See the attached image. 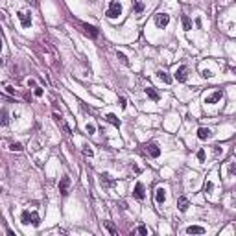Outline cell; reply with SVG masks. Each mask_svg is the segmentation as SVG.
Listing matches in <instances>:
<instances>
[{
    "label": "cell",
    "mask_w": 236,
    "mask_h": 236,
    "mask_svg": "<svg viewBox=\"0 0 236 236\" xmlns=\"http://www.w3.org/2000/svg\"><path fill=\"white\" fill-rule=\"evenodd\" d=\"M120 15H122V4L116 2V0H113V2L109 4V8H107V17L109 19H118Z\"/></svg>",
    "instance_id": "obj_1"
},
{
    "label": "cell",
    "mask_w": 236,
    "mask_h": 236,
    "mask_svg": "<svg viewBox=\"0 0 236 236\" xmlns=\"http://www.w3.org/2000/svg\"><path fill=\"white\" fill-rule=\"evenodd\" d=\"M155 24H157V28H166L170 24V15L168 13H157L155 15Z\"/></svg>",
    "instance_id": "obj_2"
},
{
    "label": "cell",
    "mask_w": 236,
    "mask_h": 236,
    "mask_svg": "<svg viewBox=\"0 0 236 236\" xmlns=\"http://www.w3.org/2000/svg\"><path fill=\"white\" fill-rule=\"evenodd\" d=\"M174 76H175V79H177L179 83H184V81L188 79V68H186L184 65H181V66L175 70V74H174Z\"/></svg>",
    "instance_id": "obj_3"
},
{
    "label": "cell",
    "mask_w": 236,
    "mask_h": 236,
    "mask_svg": "<svg viewBox=\"0 0 236 236\" xmlns=\"http://www.w3.org/2000/svg\"><path fill=\"white\" fill-rule=\"evenodd\" d=\"M133 196H135L138 201H142V199L146 197V188H144L142 183H137V184H135V188H133Z\"/></svg>",
    "instance_id": "obj_4"
},
{
    "label": "cell",
    "mask_w": 236,
    "mask_h": 236,
    "mask_svg": "<svg viewBox=\"0 0 236 236\" xmlns=\"http://www.w3.org/2000/svg\"><path fill=\"white\" fill-rule=\"evenodd\" d=\"M19 20H20V26L22 28H30L32 26V17H30V13H26V11H19Z\"/></svg>",
    "instance_id": "obj_5"
},
{
    "label": "cell",
    "mask_w": 236,
    "mask_h": 236,
    "mask_svg": "<svg viewBox=\"0 0 236 236\" xmlns=\"http://www.w3.org/2000/svg\"><path fill=\"white\" fill-rule=\"evenodd\" d=\"M223 98V92L221 90H214V92H212V94H208V96H205V103H218L220 100Z\"/></svg>",
    "instance_id": "obj_6"
},
{
    "label": "cell",
    "mask_w": 236,
    "mask_h": 236,
    "mask_svg": "<svg viewBox=\"0 0 236 236\" xmlns=\"http://www.w3.org/2000/svg\"><path fill=\"white\" fill-rule=\"evenodd\" d=\"M68 188H70V177H68V175H63L61 181H59V192H61V196H66V194H68Z\"/></svg>",
    "instance_id": "obj_7"
},
{
    "label": "cell",
    "mask_w": 236,
    "mask_h": 236,
    "mask_svg": "<svg viewBox=\"0 0 236 236\" xmlns=\"http://www.w3.org/2000/svg\"><path fill=\"white\" fill-rule=\"evenodd\" d=\"M81 28H83V33H85V35H89V37H92V39L98 37V28L87 24V22H81Z\"/></svg>",
    "instance_id": "obj_8"
},
{
    "label": "cell",
    "mask_w": 236,
    "mask_h": 236,
    "mask_svg": "<svg viewBox=\"0 0 236 236\" xmlns=\"http://www.w3.org/2000/svg\"><path fill=\"white\" fill-rule=\"evenodd\" d=\"M146 151L150 153V157H153V159H157V157H160V150H159V146L157 144H146Z\"/></svg>",
    "instance_id": "obj_9"
},
{
    "label": "cell",
    "mask_w": 236,
    "mask_h": 236,
    "mask_svg": "<svg viewBox=\"0 0 236 236\" xmlns=\"http://www.w3.org/2000/svg\"><path fill=\"white\" fill-rule=\"evenodd\" d=\"M188 207H190V201H188V197H184V196L177 197V208H179L181 212H186Z\"/></svg>",
    "instance_id": "obj_10"
},
{
    "label": "cell",
    "mask_w": 236,
    "mask_h": 236,
    "mask_svg": "<svg viewBox=\"0 0 236 236\" xmlns=\"http://www.w3.org/2000/svg\"><path fill=\"white\" fill-rule=\"evenodd\" d=\"M100 181H102V186H103V188H111V186H114V179H111L109 174H102V175H100Z\"/></svg>",
    "instance_id": "obj_11"
},
{
    "label": "cell",
    "mask_w": 236,
    "mask_h": 236,
    "mask_svg": "<svg viewBox=\"0 0 236 236\" xmlns=\"http://www.w3.org/2000/svg\"><path fill=\"white\" fill-rule=\"evenodd\" d=\"M210 137H212V131L208 127H199L197 129V138L199 140H208Z\"/></svg>",
    "instance_id": "obj_12"
},
{
    "label": "cell",
    "mask_w": 236,
    "mask_h": 236,
    "mask_svg": "<svg viewBox=\"0 0 236 236\" xmlns=\"http://www.w3.org/2000/svg\"><path fill=\"white\" fill-rule=\"evenodd\" d=\"M155 201L159 203V205H162L164 201H166V190L160 186V188H157V192H155Z\"/></svg>",
    "instance_id": "obj_13"
},
{
    "label": "cell",
    "mask_w": 236,
    "mask_h": 236,
    "mask_svg": "<svg viewBox=\"0 0 236 236\" xmlns=\"http://www.w3.org/2000/svg\"><path fill=\"white\" fill-rule=\"evenodd\" d=\"M157 78H159V81L166 83V85H170V83H172V76H170L168 72H164V70H159V72H157Z\"/></svg>",
    "instance_id": "obj_14"
},
{
    "label": "cell",
    "mask_w": 236,
    "mask_h": 236,
    "mask_svg": "<svg viewBox=\"0 0 236 236\" xmlns=\"http://www.w3.org/2000/svg\"><path fill=\"white\" fill-rule=\"evenodd\" d=\"M105 120H107L109 124H113L114 127H120V124H122V122H120V118H118L116 114H113V113H109V114H105Z\"/></svg>",
    "instance_id": "obj_15"
},
{
    "label": "cell",
    "mask_w": 236,
    "mask_h": 236,
    "mask_svg": "<svg viewBox=\"0 0 236 236\" xmlns=\"http://www.w3.org/2000/svg\"><path fill=\"white\" fill-rule=\"evenodd\" d=\"M186 232L188 234H205V227H201V225H190L186 229Z\"/></svg>",
    "instance_id": "obj_16"
},
{
    "label": "cell",
    "mask_w": 236,
    "mask_h": 236,
    "mask_svg": "<svg viewBox=\"0 0 236 236\" xmlns=\"http://www.w3.org/2000/svg\"><path fill=\"white\" fill-rule=\"evenodd\" d=\"M146 94H148V98H151L153 102H159V100H160L159 92H157V90L153 89V87H148V89H146Z\"/></svg>",
    "instance_id": "obj_17"
},
{
    "label": "cell",
    "mask_w": 236,
    "mask_h": 236,
    "mask_svg": "<svg viewBox=\"0 0 236 236\" xmlns=\"http://www.w3.org/2000/svg\"><path fill=\"white\" fill-rule=\"evenodd\" d=\"M181 22H183L184 32H190V30H192V22H190V19H188V15H183V17H181Z\"/></svg>",
    "instance_id": "obj_18"
},
{
    "label": "cell",
    "mask_w": 236,
    "mask_h": 236,
    "mask_svg": "<svg viewBox=\"0 0 236 236\" xmlns=\"http://www.w3.org/2000/svg\"><path fill=\"white\" fill-rule=\"evenodd\" d=\"M8 116H9V114H8L6 109L0 111V126H8V124H9V118H8Z\"/></svg>",
    "instance_id": "obj_19"
},
{
    "label": "cell",
    "mask_w": 236,
    "mask_h": 236,
    "mask_svg": "<svg viewBox=\"0 0 236 236\" xmlns=\"http://www.w3.org/2000/svg\"><path fill=\"white\" fill-rule=\"evenodd\" d=\"M30 223H32L33 227H39L41 218H39V214H37V212H30Z\"/></svg>",
    "instance_id": "obj_20"
},
{
    "label": "cell",
    "mask_w": 236,
    "mask_h": 236,
    "mask_svg": "<svg viewBox=\"0 0 236 236\" xmlns=\"http://www.w3.org/2000/svg\"><path fill=\"white\" fill-rule=\"evenodd\" d=\"M103 225H105V229H107V231H109V232H111L113 236H116V234H118V231H116V227H114V225H113L111 221H103Z\"/></svg>",
    "instance_id": "obj_21"
},
{
    "label": "cell",
    "mask_w": 236,
    "mask_h": 236,
    "mask_svg": "<svg viewBox=\"0 0 236 236\" xmlns=\"http://www.w3.org/2000/svg\"><path fill=\"white\" fill-rule=\"evenodd\" d=\"M203 190H205V194H212V190H214V184H212V181H205Z\"/></svg>",
    "instance_id": "obj_22"
},
{
    "label": "cell",
    "mask_w": 236,
    "mask_h": 236,
    "mask_svg": "<svg viewBox=\"0 0 236 236\" xmlns=\"http://www.w3.org/2000/svg\"><path fill=\"white\" fill-rule=\"evenodd\" d=\"M9 150H11V151H22V150H24V146H22L20 142H13V144H9Z\"/></svg>",
    "instance_id": "obj_23"
},
{
    "label": "cell",
    "mask_w": 236,
    "mask_h": 236,
    "mask_svg": "<svg viewBox=\"0 0 236 236\" xmlns=\"http://www.w3.org/2000/svg\"><path fill=\"white\" fill-rule=\"evenodd\" d=\"M20 220H22V223H30V210H24L22 212V216H20Z\"/></svg>",
    "instance_id": "obj_24"
},
{
    "label": "cell",
    "mask_w": 236,
    "mask_h": 236,
    "mask_svg": "<svg viewBox=\"0 0 236 236\" xmlns=\"http://www.w3.org/2000/svg\"><path fill=\"white\" fill-rule=\"evenodd\" d=\"M42 94H44V90H42L41 87H35V90H33V96H35V98H42Z\"/></svg>",
    "instance_id": "obj_25"
},
{
    "label": "cell",
    "mask_w": 236,
    "mask_h": 236,
    "mask_svg": "<svg viewBox=\"0 0 236 236\" xmlns=\"http://www.w3.org/2000/svg\"><path fill=\"white\" fill-rule=\"evenodd\" d=\"M85 131H87L89 135H92L94 131H96V126H94V124H87V126H85Z\"/></svg>",
    "instance_id": "obj_26"
},
{
    "label": "cell",
    "mask_w": 236,
    "mask_h": 236,
    "mask_svg": "<svg viewBox=\"0 0 236 236\" xmlns=\"http://www.w3.org/2000/svg\"><path fill=\"white\" fill-rule=\"evenodd\" d=\"M205 157H207L205 150H199V151H197V160H199V162H205Z\"/></svg>",
    "instance_id": "obj_27"
},
{
    "label": "cell",
    "mask_w": 236,
    "mask_h": 236,
    "mask_svg": "<svg viewBox=\"0 0 236 236\" xmlns=\"http://www.w3.org/2000/svg\"><path fill=\"white\" fill-rule=\"evenodd\" d=\"M135 11H137V13H142V11H144V4H142V2H137V4H135Z\"/></svg>",
    "instance_id": "obj_28"
},
{
    "label": "cell",
    "mask_w": 236,
    "mask_h": 236,
    "mask_svg": "<svg viewBox=\"0 0 236 236\" xmlns=\"http://www.w3.org/2000/svg\"><path fill=\"white\" fill-rule=\"evenodd\" d=\"M137 232H138V234H144V236H146V234H148V227H146V225H140V227L137 229Z\"/></svg>",
    "instance_id": "obj_29"
},
{
    "label": "cell",
    "mask_w": 236,
    "mask_h": 236,
    "mask_svg": "<svg viewBox=\"0 0 236 236\" xmlns=\"http://www.w3.org/2000/svg\"><path fill=\"white\" fill-rule=\"evenodd\" d=\"M118 57H120V61L124 63V65H127L129 61H127V57H126V54H122V52H118Z\"/></svg>",
    "instance_id": "obj_30"
},
{
    "label": "cell",
    "mask_w": 236,
    "mask_h": 236,
    "mask_svg": "<svg viewBox=\"0 0 236 236\" xmlns=\"http://www.w3.org/2000/svg\"><path fill=\"white\" fill-rule=\"evenodd\" d=\"M83 153H85V155H89V157H92V155H94V151H92V150H90L89 146H85V150H83Z\"/></svg>",
    "instance_id": "obj_31"
},
{
    "label": "cell",
    "mask_w": 236,
    "mask_h": 236,
    "mask_svg": "<svg viewBox=\"0 0 236 236\" xmlns=\"http://www.w3.org/2000/svg\"><path fill=\"white\" fill-rule=\"evenodd\" d=\"M201 76H203V78H212V72H210V70H203Z\"/></svg>",
    "instance_id": "obj_32"
},
{
    "label": "cell",
    "mask_w": 236,
    "mask_h": 236,
    "mask_svg": "<svg viewBox=\"0 0 236 236\" xmlns=\"http://www.w3.org/2000/svg\"><path fill=\"white\" fill-rule=\"evenodd\" d=\"M118 102H120V107H122V109H126V105H127V103H126V98H118Z\"/></svg>",
    "instance_id": "obj_33"
},
{
    "label": "cell",
    "mask_w": 236,
    "mask_h": 236,
    "mask_svg": "<svg viewBox=\"0 0 236 236\" xmlns=\"http://www.w3.org/2000/svg\"><path fill=\"white\" fill-rule=\"evenodd\" d=\"M6 89H8V92H9V94H15V89H13V87H9V85H8Z\"/></svg>",
    "instance_id": "obj_34"
},
{
    "label": "cell",
    "mask_w": 236,
    "mask_h": 236,
    "mask_svg": "<svg viewBox=\"0 0 236 236\" xmlns=\"http://www.w3.org/2000/svg\"><path fill=\"white\" fill-rule=\"evenodd\" d=\"M30 2H32V4H37V0H30Z\"/></svg>",
    "instance_id": "obj_35"
},
{
    "label": "cell",
    "mask_w": 236,
    "mask_h": 236,
    "mask_svg": "<svg viewBox=\"0 0 236 236\" xmlns=\"http://www.w3.org/2000/svg\"><path fill=\"white\" fill-rule=\"evenodd\" d=\"M0 50H2V39H0Z\"/></svg>",
    "instance_id": "obj_36"
},
{
    "label": "cell",
    "mask_w": 236,
    "mask_h": 236,
    "mask_svg": "<svg viewBox=\"0 0 236 236\" xmlns=\"http://www.w3.org/2000/svg\"><path fill=\"white\" fill-rule=\"evenodd\" d=\"M0 194H2V186H0Z\"/></svg>",
    "instance_id": "obj_37"
}]
</instances>
